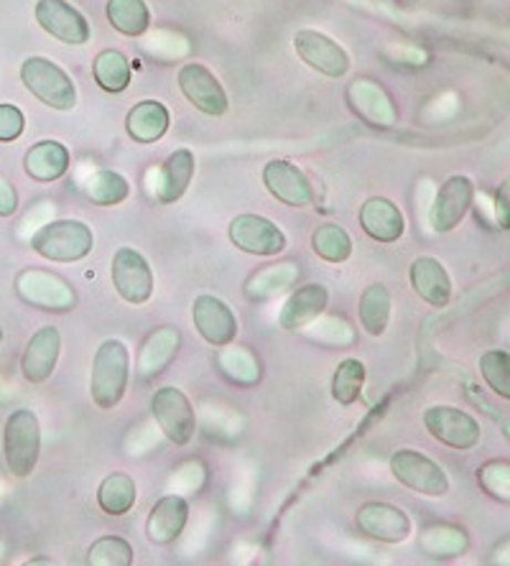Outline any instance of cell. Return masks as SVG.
<instances>
[{
    "label": "cell",
    "instance_id": "cell-31",
    "mask_svg": "<svg viewBox=\"0 0 510 566\" xmlns=\"http://www.w3.org/2000/svg\"><path fill=\"white\" fill-rule=\"evenodd\" d=\"M107 21L123 36H140L150 27V13L144 0H107Z\"/></svg>",
    "mask_w": 510,
    "mask_h": 566
},
{
    "label": "cell",
    "instance_id": "cell-27",
    "mask_svg": "<svg viewBox=\"0 0 510 566\" xmlns=\"http://www.w3.org/2000/svg\"><path fill=\"white\" fill-rule=\"evenodd\" d=\"M191 177H195V154L189 148H179L166 158L162 179H158V202L174 205L189 189Z\"/></svg>",
    "mask_w": 510,
    "mask_h": 566
},
{
    "label": "cell",
    "instance_id": "cell-39",
    "mask_svg": "<svg viewBox=\"0 0 510 566\" xmlns=\"http://www.w3.org/2000/svg\"><path fill=\"white\" fill-rule=\"evenodd\" d=\"M23 128H27V118L19 107L11 103L0 105V144H11V140H19Z\"/></svg>",
    "mask_w": 510,
    "mask_h": 566
},
{
    "label": "cell",
    "instance_id": "cell-14",
    "mask_svg": "<svg viewBox=\"0 0 510 566\" xmlns=\"http://www.w3.org/2000/svg\"><path fill=\"white\" fill-rule=\"evenodd\" d=\"M179 87L184 97H187L199 113H228V93H225L220 80H217L205 64H184L179 70Z\"/></svg>",
    "mask_w": 510,
    "mask_h": 566
},
{
    "label": "cell",
    "instance_id": "cell-7",
    "mask_svg": "<svg viewBox=\"0 0 510 566\" xmlns=\"http://www.w3.org/2000/svg\"><path fill=\"white\" fill-rule=\"evenodd\" d=\"M391 472L400 485L416 490V493L441 497L449 493V480L445 470L429 457L416 452V449H400L391 457Z\"/></svg>",
    "mask_w": 510,
    "mask_h": 566
},
{
    "label": "cell",
    "instance_id": "cell-21",
    "mask_svg": "<svg viewBox=\"0 0 510 566\" xmlns=\"http://www.w3.org/2000/svg\"><path fill=\"white\" fill-rule=\"evenodd\" d=\"M412 286L416 294H419L426 304L434 306V310H441V306L449 304L451 298V279L445 265H441L437 258L421 255L412 263Z\"/></svg>",
    "mask_w": 510,
    "mask_h": 566
},
{
    "label": "cell",
    "instance_id": "cell-15",
    "mask_svg": "<svg viewBox=\"0 0 510 566\" xmlns=\"http://www.w3.org/2000/svg\"><path fill=\"white\" fill-rule=\"evenodd\" d=\"M355 523L361 534L383 544H400L412 536V518L391 503H365L357 511Z\"/></svg>",
    "mask_w": 510,
    "mask_h": 566
},
{
    "label": "cell",
    "instance_id": "cell-10",
    "mask_svg": "<svg viewBox=\"0 0 510 566\" xmlns=\"http://www.w3.org/2000/svg\"><path fill=\"white\" fill-rule=\"evenodd\" d=\"M429 434L451 449H472L480 441V423L455 406H431L424 413Z\"/></svg>",
    "mask_w": 510,
    "mask_h": 566
},
{
    "label": "cell",
    "instance_id": "cell-12",
    "mask_svg": "<svg viewBox=\"0 0 510 566\" xmlns=\"http://www.w3.org/2000/svg\"><path fill=\"white\" fill-rule=\"evenodd\" d=\"M191 319L205 343L212 347H228L238 337V316L217 296H197L191 304Z\"/></svg>",
    "mask_w": 510,
    "mask_h": 566
},
{
    "label": "cell",
    "instance_id": "cell-32",
    "mask_svg": "<svg viewBox=\"0 0 510 566\" xmlns=\"http://www.w3.org/2000/svg\"><path fill=\"white\" fill-rule=\"evenodd\" d=\"M365 382V365L355 357H347L337 365L332 376V398L340 406H353L363 394Z\"/></svg>",
    "mask_w": 510,
    "mask_h": 566
},
{
    "label": "cell",
    "instance_id": "cell-16",
    "mask_svg": "<svg viewBox=\"0 0 510 566\" xmlns=\"http://www.w3.org/2000/svg\"><path fill=\"white\" fill-rule=\"evenodd\" d=\"M263 185L279 202L289 207H309L314 202V189L306 174L296 164L273 158L263 169Z\"/></svg>",
    "mask_w": 510,
    "mask_h": 566
},
{
    "label": "cell",
    "instance_id": "cell-5",
    "mask_svg": "<svg viewBox=\"0 0 510 566\" xmlns=\"http://www.w3.org/2000/svg\"><path fill=\"white\" fill-rule=\"evenodd\" d=\"M150 411L158 429L164 431V437L177 447H187L195 439L197 431V416L191 409V401L187 394L174 386L158 388L154 398H150Z\"/></svg>",
    "mask_w": 510,
    "mask_h": 566
},
{
    "label": "cell",
    "instance_id": "cell-1",
    "mask_svg": "<svg viewBox=\"0 0 510 566\" xmlns=\"http://www.w3.org/2000/svg\"><path fill=\"white\" fill-rule=\"evenodd\" d=\"M131 380V353L121 339H107L100 345L92 363L90 396L97 409L111 411L123 401Z\"/></svg>",
    "mask_w": 510,
    "mask_h": 566
},
{
    "label": "cell",
    "instance_id": "cell-8",
    "mask_svg": "<svg viewBox=\"0 0 510 566\" xmlns=\"http://www.w3.org/2000/svg\"><path fill=\"white\" fill-rule=\"evenodd\" d=\"M230 243L248 255H279L287 251V235L281 228L261 214H238L230 222Z\"/></svg>",
    "mask_w": 510,
    "mask_h": 566
},
{
    "label": "cell",
    "instance_id": "cell-33",
    "mask_svg": "<svg viewBox=\"0 0 510 566\" xmlns=\"http://www.w3.org/2000/svg\"><path fill=\"white\" fill-rule=\"evenodd\" d=\"M85 195L95 205L113 207V205H121V202H125V199H128L131 185H128V179L121 177L118 171H95L87 179Z\"/></svg>",
    "mask_w": 510,
    "mask_h": 566
},
{
    "label": "cell",
    "instance_id": "cell-4",
    "mask_svg": "<svg viewBox=\"0 0 510 566\" xmlns=\"http://www.w3.org/2000/svg\"><path fill=\"white\" fill-rule=\"evenodd\" d=\"M21 82L33 97L54 111H72L77 105V87L70 74L44 56H29L21 64Z\"/></svg>",
    "mask_w": 510,
    "mask_h": 566
},
{
    "label": "cell",
    "instance_id": "cell-22",
    "mask_svg": "<svg viewBox=\"0 0 510 566\" xmlns=\"http://www.w3.org/2000/svg\"><path fill=\"white\" fill-rule=\"evenodd\" d=\"M361 224L365 235L378 240V243H396L406 230L404 214L386 197L367 199L361 210Z\"/></svg>",
    "mask_w": 510,
    "mask_h": 566
},
{
    "label": "cell",
    "instance_id": "cell-20",
    "mask_svg": "<svg viewBox=\"0 0 510 566\" xmlns=\"http://www.w3.org/2000/svg\"><path fill=\"white\" fill-rule=\"evenodd\" d=\"M330 304V291L322 286V283H306V286L296 289L294 294L289 296V302L283 304L279 314L281 329L287 332H299L304 329L306 324H312L316 316H320Z\"/></svg>",
    "mask_w": 510,
    "mask_h": 566
},
{
    "label": "cell",
    "instance_id": "cell-24",
    "mask_svg": "<svg viewBox=\"0 0 510 566\" xmlns=\"http://www.w3.org/2000/svg\"><path fill=\"white\" fill-rule=\"evenodd\" d=\"M350 103H353L355 113L363 115L373 126H393L396 123V107H393L391 97L371 80H357L347 90Z\"/></svg>",
    "mask_w": 510,
    "mask_h": 566
},
{
    "label": "cell",
    "instance_id": "cell-35",
    "mask_svg": "<svg viewBox=\"0 0 510 566\" xmlns=\"http://www.w3.org/2000/svg\"><path fill=\"white\" fill-rule=\"evenodd\" d=\"M136 562L133 546L121 536H103L90 546L87 564L92 566H131Z\"/></svg>",
    "mask_w": 510,
    "mask_h": 566
},
{
    "label": "cell",
    "instance_id": "cell-19",
    "mask_svg": "<svg viewBox=\"0 0 510 566\" xmlns=\"http://www.w3.org/2000/svg\"><path fill=\"white\" fill-rule=\"evenodd\" d=\"M189 521V503L181 495H166L154 505L148 515L146 536L150 544L169 546L181 536L184 526Z\"/></svg>",
    "mask_w": 510,
    "mask_h": 566
},
{
    "label": "cell",
    "instance_id": "cell-37",
    "mask_svg": "<svg viewBox=\"0 0 510 566\" xmlns=\"http://www.w3.org/2000/svg\"><path fill=\"white\" fill-rule=\"evenodd\" d=\"M220 365L225 370V376L236 382H242V386H250V382H256L258 376V363L253 360V355L248 353V349H228V353L220 355Z\"/></svg>",
    "mask_w": 510,
    "mask_h": 566
},
{
    "label": "cell",
    "instance_id": "cell-6",
    "mask_svg": "<svg viewBox=\"0 0 510 566\" xmlns=\"http://www.w3.org/2000/svg\"><path fill=\"white\" fill-rule=\"evenodd\" d=\"M15 294L41 312H70L77 302L70 283L41 269H23L15 276Z\"/></svg>",
    "mask_w": 510,
    "mask_h": 566
},
{
    "label": "cell",
    "instance_id": "cell-11",
    "mask_svg": "<svg viewBox=\"0 0 510 566\" xmlns=\"http://www.w3.org/2000/svg\"><path fill=\"white\" fill-rule=\"evenodd\" d=\"M33 15H37L39 27L44 29L49 36L60 39L62 44L82 46L87 44L92 36L85 15H82L72 3H66V0H39Z\"/></svg>",
    "mask_w": 510,
    "mask_h": 566
},
{
    "label": "cell",
    "instance_id": "cell-3",
    "mask_svg": "<svg viewBox=\"0 0 510 566\" xmlns=\"http://www.w3.org/2000/svg\"><path fill=\"white\" fill-rule=\"evenodd\" d=\"M95 235L80 220H56L41 228L31 238L33 253L54 263H77L92 253Z\"/></svg>",
    "mask_w": 510,
    "mask_h": 566
},
{
    "label": "cell",
    "instance_id": "cell-25",
    "mask_svg": "<svg viewBox=\"0 0 510 566\" xmlns=\"http://www.w3.org/2000/svg\"><path fill=\"white\" fill-rule=\"evenodd\" d=\"M125 128L138 144H156L169 130V111L158 99H144V103L133 105L128 118H125Z\"/></svg>",
    "mask_w": 510,
    "mask_h": 566
},
{
    "label": "cell",
    "instance_id": "cell-17",
    "mask_svg": "<svg viewBox=\"0 0 510 566\" xmlns=\"http://www.w3.org/2000/svg\"><path fill=\"white\" fill-rule=\"evenodd\" d=\"M475 199V187L467 177H451L439 187L431 207V228L437 232L455 230L465 214L470 212Z\"/></svg>",
    "mask_w": 510,
    "mask_h": 566
},
{
    "label": "cell",
    "instance_id": "cell-30",
    "mask_svg": "<svg viewBox=\"0 0 510 566\" xmlns=\"http://www.w3.org/2000/svg\"><path fill=\"white\" fill-rule=\"evenodd\" d=\"M92 72H95L97 85L103 87L105 93H113V95L128 90L131 77H133L128 56L118 52V49H105V52H100Z\"/></svg>",
    "mask_w": 510,
    "mask_h": 566
},
{
    "label": "cell",
    "instance_id": "cell-41",
    "mask_svg": "<svg viewBox=\"0 0 510 566\" xmlns=\"http://www.w3.org/2000/svg\"><path fill=\"white\" fill-rule=\"evenodd\" d=\"M496 214H498L500 228L510 230V177L500 185L496 195Z\"/></svg>",
    "mask_w": 510,
    "mask_h": 566
},
{
    "label": "cell",
    "instance_id": "cell-34",
    "mask_svg": "<svg viewBox=\"0 0 510 566\" xmlns=\"http://www.w3.org/2000/svg\"><path fill=\"white\" fill-rule=\"evenodd\" d=\"M314 253L327 263H345L353 255V240L340 224H322L312 235Z\"/></svg>",
    "mask_w": 510,
    "mask_h": 566
},
{
    "label": "cell",
    "instance_id": "cell-38",
    "mask_svg": "<svg viewBox=\"0 0 510 566\" xmlns=\"http://www.w3.org/2000/svg\"><path fill=\"white\" fill-rule=\"evenodd\" d=\"M478 480L482 482V488L488 490L490 495L510 501V464L506 462L485 464L478 474Z\"/></svg>",
    "mask_w": 510,
    "mask_h": 566
},
{
    "label": "cell",
    "instance_id": "cell-18",
    "mask_svg": "<svg viewBox=\"0 0 510 566\" xmlns=\"http://www.w3.org/2000/svg\"><path fill=\"white\" fill-rule=\"evenodd\" d=\"M62 335L56 327H41L37 335L29 339L27 349L21 357V373L29 382H44L52 376L60 360Z\"/></svg>",
    "mask_w": 510,
    "mask_h": 566
},
{
    "label": "cell",
    "instance_id": "cell-29",
    "mask_svg": "<svg viewBox=\"0 0 510 566\" xmlns=\"http://www.w3.org/2000/svg\"><path fill=\"white\" fill-rule=\"evenodd\" d=\"M361 324L371 337H381L391 322V294L383 283H371L361 296Z\"/></svg>",
    "mask_w": 510,
    "mask_h": 566
},
{
    "label": "cell",
    "instance_id": "cell-42",
    "mask_svg": "<svg viewBox=\"0 0 510 566\" xmlns=\"http://www.w3.org/2000/svg\"><path fill=\"white\" fill-rule=\"evenodd\" d=\"M0 343H3V329H0Z\"/></svg>",
    "mask_w": 510,
    "mask_h": 566
},
{
    "label": "cell",
    "instance_id": "cell-9",
    "mask_svg": "<svg viewBox=\"0 0 510 566\" xmlns=\"http://www.w3.org/2000/svg\"><path fill=\"white\" fill-rule=\"evenodd\" d=\"M113 286L118 291L123 302L146 304L154 294V271L144 255L133 248H118L111 265Z\"/></svg>",
    "mask_w": 510,
    "mask_h": 566
},
{
    "label": "cell",
    "instance_id": "cell-40",
    "mask_svg": "<svg viewBox=\"0 0 510 566\" xmlns=\"http://www.w3.org/2000/svg\"><path fill=\"white\" fill-rule=\"evenodd\" d=\"M19 210V191L13 189L11 181L0 177V218H11Z\"/></svg>",
    "mask_w": 510,
    "mask_h": 566
},
{
    "label": "cell",
    "instance_id": "cell-2",
    "mask_svg": "<svg viewBox=\"0 0 510 566\" xmlns=\"http://www.w3.org/2000/svg\"><path fill=\"white\" fill-rule=\"evenodd\" d=\"M3 454L13 478H31L41 454V427L37 413L29 409H15L6 419Z\"/></svg>",
    "mask_w": 510,
    "mask_h": 566
},
{
    "label": "cell",
    "instance_id": "cell-28",
    "mask_svg": "<svg viewBox=\"0 0 510 566\" xmlns=\"http://www.w3.org/2000/svg\"><path fill=\"white\" fill-rule=\"evenodd\" d=\"M136 482L125 472H113L100 482L97 488V505L107 515H125L136 505Z\"/></svg>",
    "mask_w": 510,
    "mask_h": 566
},
{
    "label": "cell",
    "instance_id": "cell-23",
    "mask_svg": "<svg viewBox=\"0 0 510 566\" xmlns=\"http://www.w3.org/2000/svg\"><path fill=\"white\" fill-rule=\"evenodd\" d=\"M179 343L181 337L177 327H158L156 332H150L138 355V376L144 380H154L162 376L174 357H177Z\"/></svg>",
    "mask_w": 510,
    "mask_h": 566
},
{
    "label": "cell",
    "instance_id": "cell-36",
    "mask_svg": "<svg viewBox=\"0 0 510 566\" xmlns=\"http://www.w3.org/2000/svg\"><path fill=\"white\" fill-rule=\"evenodd\" d=\"M480 373L488 386L510 401V355L500 353V349H490L482 355Z\"/></svg>",
    "mask_w": 510,
    "mask_h": 566
},
{
    "label": "cell",
    "instance_id": "cell-13",
    "mask_svg": "<svg viewBox=\"0 0 510 566\" xmlns=\"http://www.w3.org/2000/svg\"><path fill=\"white\" fill-rule=\"evenodd\" d=\"M294 49L301 60L312 66V70L327 74V77L337 80V77H345L350 72V56L345 49L320 31H312V29L296 31Z\"/></svg>",
    "mask_w": 510,
    "mask_h": 566
},
{
    "label": "cell",
    "instance_id": "cell-26",
    "mask_svg": "<svg viewBox=\"0 0 510 566\" xmlns=\"http://www.w3.org/2000/svg\"><path fill=\"white\" fill-rule=\"evenodd\" d=\"M27 174L33 181L49 185V181L62 179L70 169V151L60 140H39L27 154Z\"/></svg>",
    "mask_w": 510,
    "mask_h": 566
}]
</instances>
